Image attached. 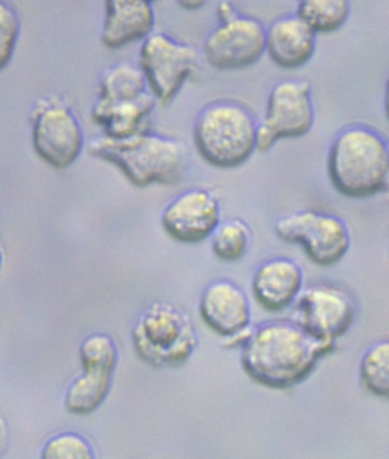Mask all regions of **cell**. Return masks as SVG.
Masks as SVG:
<instances>
[{
	"label": "cell",
	"mask_w": 389,
	"mask_h": 459,
	"mask_svg": "<svg viewBox=\"0 0 389 459\" xmlns=\"http://www.w3.org/2000/svg\"><path fill=\"white\" fill-rule=\"evenodd\" d=\"M259 120L238 100L210 102L196 116L194 143L209 165L235 169L257 151Z\"/></svg>",
	"instance_id": "5"
},
{
	"label": "cell",
	"mask_w": 389,
	"mask_h": 459,
	"mask_svg": "<svg viewBox=\"0 0 389 459\" xmlns=\"http://www.w3.org/2000/svg\"><path fill=\"white\" fill-rule=\"evenodd\" d=\"M157 104L139 65L119 63L105 70L91 117L105 137L124 140L150 131Z\"/></svg>",
	"instance_id": "4"
},
{
	"label": "cell",
	"mask_w": 389,
	"mask_h": 459,
	"mask_svg": "<svg viewBox=\"0 0 389 459\" xmlns=\"http://www.w3.org/2000/svg\"><path fill=\"white\" fill-rule=\"evenodd\" d=\"M251 230L240 220L220 221L213 235L210 236V247L213 255L224 262H238L250 248Z\"/></svg>",
	"instance_id": "21"
},
{
	"label": "cell",
	"mask_w": 389,
	"mask_h": 459,
	"mask_svg": "<svg viewBox=\"0 0 389 459\" xmlns=\"http://www.w3.org/2000/svg\"><path fill=\"white\" fill-rule=\"evenodd\" d=\"M40 459H96L89 439L76 432H61L46 439Z\"/></svg>",
	"instance_id": "23"
},
{
	"label": "cell",
	"mask_w": 389,
	"mask_h": 459,
	"mask_svg": "<svg viewBox=\"0 0 389 459\" xmlns=\"http://www.w3.org/2000/svg\"><path fill=\"white\" fill-rule=\"evenodd\" d=\"M131 341L135 355L155 368L183 367L200 344L189 315L166 301L143 310L133 325Z\"/></svg>",
	"instance_id": "6"
},
{
	"label": "cell",
	"mask_w": 389,
	"mask_h": 459,
	"mask_svg": "<svg viewBox=\"0 0 389 459\" xmlns=\"http://www.w3.org/2000/svg\"><path fill=\"white\" fill-rule=\"evenodd\" d=\"M359 377L369 394L389 400V340L377 341L365 350Z\"/></svg>",
	"instance_id": "20"
},
{
	"label": "cell",
	"mask_w": 389,
	"mask_h": 459,
	"mask_svg": "<svg viewBox=\"0 0 389 459\" xmlns=\"http://www.w3.org/2000/svg\"><path fill=\"white\" fill-rule=\"evenodd\" d=\"M384 108L386 119L389 120V75L386 78V84H385Z\"/></svg>",
	"instance_id": "27"
},
{
	"label": "cell",
	"mask_w": 389,
	"mask_h": 459,
	"mask_svg": "<svg viewBox=\"0 0 389 459\" xmlns=\"http://www.w3.org/2000/svg\"><path fill=\"white\" fill-rule=\"evenodd\" d=\"M21 35V19L6 2L0 0V70L10 65Z\"/></svg>",
	"instance_id": "24"
},
{
	"label": "cell",
	"mask_w": 389,
	"mask_h": 459,
	"mask_svg": "<svg viewBox=\"0 0 389 459\" xmlns=\"http://www.w3.org/2000/svg\"><path fill=\"white\" fill-rule=\"evenodd\" d=\"M198 309L204 325L224 340L250 329V299L231 280H215L205 286Z\"/></svg>",
	"instance_id": "14"
},
{
	"label": "cell",
	"mask_w": 389,
	"mask_h": 459,
	"mask_svg": "<svg viewBox=\"0 0 389 459\" xmlns=\"http://www.w3.org/2000/svg\"><path fill=\"white\" fill-rule=\"evenodd\" d=\"M82 126L70 107L56 100H41L32 111V146L41 160L56 169H67L84 150Z\"/></svg>",
	"instance_id": "10"
},
{
	"label": "cell",
	"mask_w": 389,
	"mask_h": 459,
	"mask_svg": "<svg viewBox=\"0 0 389 459\" xmlns=\"http://www.w3.org/2000/svg\"><path fill=\"white\" fill-rule=\"evenodd\" d=\"M295 305V321L316 340L336 344L355 323V299L340 286L312 283L301 290Z\"/></svg>",
	"instance_id": "12"
},
{
	"label": "cell",
	"mask_w": 389,
	"mask_h": 459,
	"mask_svg": "<svg viewBox=\"0 0 389 459\" xmlns=\"http://www.w3.org/2000/svg\"><path fill=\"white\" fill-rule=\"evenodd\" d=\"M87 152L119 168L137 187L175 185L185 177L190 163L181 142L151 131L124 140L99 135L87 145Z\"/></svg>",
	"instance_id": "2"
},
{
	"label": "cell",
	"mask_w": 389,
	"mask_h": 459,
	"mask_svg": "<svg viewBox=\"0 0 389 459\" xmlns=\"http://www.w3.org/2000/svg\"><path fill=\"white\" fill-rule=\"evenodd\" d=\"M216 14H218V21H229V19L238 14V10H236L235 5L231 2H220L218 8H216Z\"/></svg>",
	"instance_id": "26"
},
{
	"label": "cell",
	"mask_w": 389,
	"mask_h": 459,
	"mask_svg": "<svg viewBox=\"0 0 389 459\" xmlns=\"http://www.w3.org/2000/svg\"><path fill=\"white\" fill-rule=\"evenodd\" d=\"M178 5L185 6L187 10H200L205 5V2H178Z\"/></svg>",
	"instance_id": "28"
},
{
	"label": "cell",
	"mask_w": 389,
	"mask_h": 459,
	"mask_svg": "<svg viewBox=\"0 0 389 459\" xmlns=\"http://www.w3.org/2000/svg\"><path fill=\"white\" fill-rule=\"evenodd\" d=\"M274 233L286 244H297L321 268L340 264L351 247L349 225L341 216L321 210H301L280 218Z\"/></svg>",
	"instance_id": "7"
},
{
	"label": "cell",
	"mask_w": 389,
	"mask_h": 459,
	"mask_svg": "<svg viewBox=\"0 0 389 459\" xmlns=\"http://www.w3.org/2000/svg\"><path fill=\"white\" fill-rule=\"evenodd\" d=\"M305 290V273L290 257H271L255 268L251 290L257 305L266 312H283L297 303Z\"/></svg>",
	"instance_id": "15"
},
{
	"label": "cell",
	"mask_w": 389,
	"mask_h": 459,
	"mask_svg": "<svg viewBox=\"0 0 389 459\" xmlns=\"http://www.w3.org/2000/svg\"><path fill=\"white\" fill-rule=\"evenodd\" d=\"M327 174L336 192L347 198H369L389 180V142L368 126H349L330 143Z\"/></svg>",
	"instance_id": "3"
},
{
	"label": "cell",
	"mask_w": 389,
	"mask_h": 459,
	"mask_svg": "<svg viewBox=\"0 0 389 459\" xmlns=\"http://www.w3.org/2000/svg\"><path fill=\"white\" fill-rule=\"evenodd\" d=\"M154 25V4L150 0H108L100 41L108 49H120L148 39Z\"/></svg>",
	"instance_id": "16"
},
{
	"label": "cell",
	"mask_w": 389,
	"mask_h": 459,
	"mask_svg": "<svg viewBox=\"0 0 389 459\" xmlns=\"http://www.w3.org/2000/svg\"><path fill=\"white\" fill-rule=\"evenodd\" d=\"M160 222L177 242L200 244L210 239L220 224V200L205 187L185 190L168 203Z\"/></svg>",
	"instance_id": "13"
},
{
	"label": "cell",
	"mask_w": 389,
	"mask_h": 459,
	"mask_svg": "<svg viewBox=\"0 0 389 459\" xmlns=\"http://www.w3.org/2000/svg\"><path fill=\"white\" fill-rule=\"evenodd\" d=\"M314 124L315 105L309 82L279 81L268 95L264 119L259 120L257 151H270L281 139L303 137Z\"/></svg>",
	"instance_id": "9"
},
{
	"label": "cell",
	"mask_w": 389,
	"mask_h": 459,
	"mask_svg": "<svg viewBox=\"0 0 389 459\" xmlns=\"http://www.w3.org/2000/svg\"><path fill=\"white\" fill-rule=\"evenodd\" d=\"M119 351L110 334H89L80 345V362L82 369H102L115 373Z\"/></svg>",
	"instance_id": "22"
},
{
	"label": "cell",
	"mask_w": 389,
	"mask_h": 459,
	"mask_svg": "<svg viewBox=\"0 0 389 459\" xmlns=\"http://www.w3.org/2000/svg\"><path fill=\"white\" fill-rule=\"evenodd\" d=\"M113 377L110 371L82 369L65 390V410L73 415L93 414L110 394Z\"/></svg>",
	"instance_id": "18"
},
{
	"label": "cell",
	"mask_w": 389,
	"mask_h": 459,
	"mask_svg": "<svg viewBox=\"0 0 389 459\" xmlns=\"http://www.w3.org/2000/svg\"><path fill=\"white\" fill-rule=\"evenodd\" d=\"M336 344L316 340L298 321H264L251 330L240 349V365L255 384L290 390L303 384Z\"/></svg>",
	"instance_id": "1"
},
{
	"label": "cell",
	"mask_w": 389,
	"mask_h": 459,
	"mask_svg": "<svg viewBox=\"0 0 389 459\" xmlns=\"http://www.w3.org/2000/svg\"><path fill=\"white\" fill-rule=\"evenodd\" d=\"M2 264H4V255H2V248H0V268H2Z\"/></svg>",
	"instance_id": "29"
},
{
	"label": "cell",
	"mask_w": 389,
	"mask_h": 459,
	"mask_svg": "<svg viewBox=\"0 0 389 459\" xmlns=\"http://www.w3.org/2000/svg\"><path fill=\"white\" fill-rule=\"evenodd\" d=\"M266 52V28L250 15L238 13L210 30L203 54L213 69L239 70L253 65Z\"/></svg>",
	"instance_id": "11"
},
{
	"label": "cell",
	"mask_w": 389,
	"mask_h": 459,
	"mask_svg": "<svg viewBox=\"0 0 389 459\" xmlns=\"http://www.w3.org/2000/svg\"><path fill=\"white\" fill-rule=\"evenodd\" d=\"M316 50V34L295 13L280 15L266 28V54L281 69L307 65Z\"/></svg>",
	"instance_id": "17"
},
{
	"label": "cell",
	"mask_w": 389,
	"mask_h": 459,
	"mask_svg": "<svg viewBox=\"0 0 389 459\" xmlns=\"http://www.w3.org/2000/svg\"><path fill=\"white\" fill-rule=\"evenodd\" d=\"M351 5L347 0H301L295 14L298 15L315 34H332L349 21Z\"/></svg>",
	"instance_id": "19"
},
{
	"label": "cell",
	"mask_w": 389,
	"mask_h": 459,
	"mask_svg": "<svg viewBox=\"0 0 389 459\" xmlns=\"http://www.w3.org/2000/svg\"><path fill=\"white\" fill-rule=\"evenodd\" d=\"M11 445V429L5 417L0 414V459L5 458Z\"/></svg>",
	"instance_id": "25"
},
{
	"label": "cell",
	"mask_w": 389,
	"mask_h": 459,
	"mask_svg": "<svg viewBox=\"0 0 389 459\" xmlns=\"http://www.w3.org/2000/svg\"><path fill=\"white\" fill-rule=\"evenodd\" d=\"M198 61L200 56L194 46L165 32H152L140 46L139 69L161 107L169 105L180 93L186 80L198 69Z\"/></svg>",
	"instance_id": "8"
}]
</instances>
